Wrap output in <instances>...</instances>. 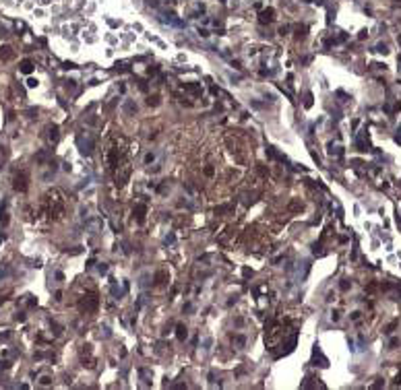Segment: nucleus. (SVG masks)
Wrapping results in <instances>:
<instances>
[{
    "instance_id": "nucleus-5",
    "label": "nucleus",
    "mask_w": 401,
    "mask_h": 390,
    "mask_svg": "<svg viewBox=\"0 0 401 390\" xmlns=\"http://www.w3.org/2000/svg\"><path fill=\"white\" fill-rule=\"evenodd\" d=\"M178 337L182 339V337H186V328L184 326H178Z\"/></svg>"
},
{
    "instance_id": "nucleus-1",
    "label": "nucleus",
    "mask_w": 401,
    "mask_h": 390,
    "mask_svg": "<svg viewBox=\"0 0 401 390\" xmlns=\"http://www.w3.org/2000/svg\"><path fill=\"white\" fill-rule=\"evenodd\" d=\"M15 188H17V190H21V192L27 188V173H21V177L17 175V180H15Z\"/></svg>"
},
{
    "instance_id": "nucleus-2",
    "label": "nucleus",
    "mask_w": 401,
    "mask_h": 390,
    "mask_svg": "<svg viewBox=\"0 0 401 390\" xmlns=\"http://www.w3.org/2000/svg\"><path fill=\"white\" fill-rule=\"evenodd\" d=\"M271 21H273V8H267L261 15V23H271Z\"/></svg>"
},
{
    "instance_id": "nucleus-6",
    "label": "nucleus",
    "mask_w": 401,
    "mask_h": 390,
    "mask_svg": "<svg viewBox=\"0 0 401 390\" xmlns=\"http://www.w3.org/2000/svg\"><path fill=\"white\" fill-rule=\"evenodd\" d=\"M35 85H37V81H35V79H29V81H27V87H35Z\"/></svg>"
},
{
    "instance_id": "nucleus-4",
    "label": "nucleus",
    "mask_w": 401,
    "mask_h": 390,
    "mask_svg": "<svg viewBox=\"0 0 401 390\" xmlns=\"http://www.w3.org/2000/svg\"><path fill=\"white\" fill-rule=\"evenodd\" d=\"M143 219H145V207H136V221L143 223Z\"/></svg>"
},
{
    "instance_id": "nucleus-3",
    "label": "nucleus",
    "mask_w": 401,
    "mask_h": 390,
    "mask_svg": "<svg viewBox=\"0 0 401 390\" xmlns=\"http://www.w3.org/2000/svg\"><path fill=\"white\" fill-rule=\"evenodd\" d=\"M21 70H23V72H25V74H29V72H31V70H33V64H31V62H27V60H25V62H23V64H21Z\"/></svg>"
}]
</instances>
